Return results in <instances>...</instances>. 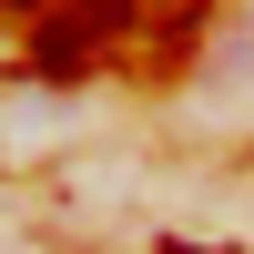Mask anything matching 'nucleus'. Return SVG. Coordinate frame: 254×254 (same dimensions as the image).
Instances as JSON below:
<instances>
[{
  "label": "nucleus",
  "instance_id": "f257e3e1",
  "mask_svg": "<svg viewBox=\"0 0 254 254\" xmlns=\"http://www.w3.org/2000/svg\"><path fill=\"white\" fill-rule=\"evenodd\" d=\"M122 20H132V0H51L41 31H31V71L81 81V71L102 61V41H122Z\"/></svg>",
  "mask_w": 254,
  "mask_h": 254
},
{
  "label": "nucleus",
  "instance_id": "f03ea898",
  "mask_svg": "<svg viewBox=\"0 0 254 254\" xmlns=\"http://www.w3.org/2000/svg\"><path fill=\"white\" fill-rule=\"evenodd\" d=\"M0 10H51V0H0Z\"/></svg>",
  "mask_w": 254,
  "mask_h": 254
}]
</instances>
